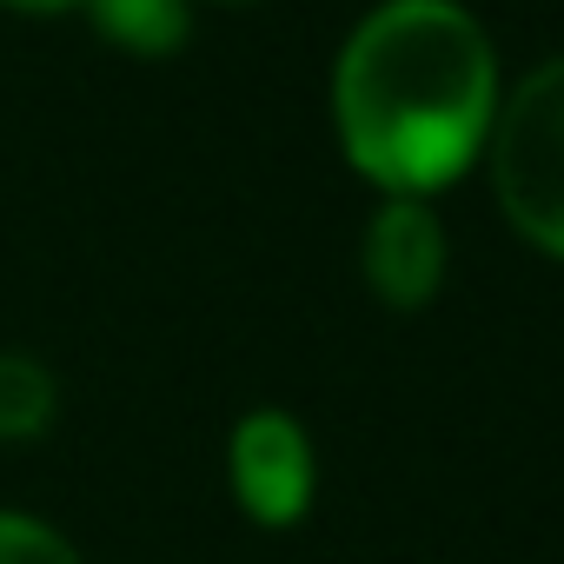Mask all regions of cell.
Instances as JSON below:
<instances>
[{"label":"cell","mask_w":564,"mask_h":564,"mask_svg":"<svg viewBox=\"0 0 564 564\" xmlns=\"http://www.w3.org/2000/svg\"><path fill=\"white\" fill-rule=\"evenodd\" d=\"M333 100L346 153L399 199H419L478 153L498 61L458 0H386L346 41Z\"/></svg>","instance_id":"1"},{"label":"cell","mask_w":564,"mask_h":564,"mask_svg":"<svg viewBox=\"0 0 564 564\" xmlns=\"http://www.w3.org/2000/svg\"><path fill=\"white\" fill-rule=\"evenodd\" d=\"M491 180L524 239L564 252V61L538 67L491 133Z\"/></svg>","instance_id":"2"},{"label":"cell","mask_w":564,"mask_h":564,"mask_svg":"<svg viewBox=\"0 0 564 564\" xmlns=\"http://www.w3.org/2000/svg\"><path fill=\"white\" fill-rule=\"evenodd\" d=\"M226 471H232L239 511L252 524H265V531L306 518V505H313V438L286 412L239 419V432L226 445Z\"/></svg>","instance_id":"3"},{"label":"cell","mask_w":564,"mask_h":564,"mask_svg":"<svg viewBox=\"0 0 564 564\" xmlns=\"http://www.w3.org/2000/svg\"><path fill=\"white\" fill-rule=\"evenodd\" d=\"M445 279V226L425 199H386L366 226V286L386 306H425Z\"/></svg>","instance_id":"4"},{"label":"cell","mask_w":564,"mask_h":564,"mask_svg":"<svg viewBox=\"0 0 564 564\" xmlns=\"http://www.w3.org/2000/svg\"><path fill=\"white\" fill-rule=\"evenodd\" d=\"M100 34L133 54H173L186 41V0H87Z\"/></svg>","instance_id":"5"},{"label":"cell","mask_w":564,"mask_h":564,"mask_svg":"<svg viewBox=\"0 0 564 564\" xmlns=\"http://www.w3.org/2000/svg\"><path fill=\"white\" fill-rule=\"evenodd\" d=\"M61 392L54 372L28 352H0V438H41Z\"/></svg>","instance_id":"6"},{"label":"cell","mask_w":564,"mask_h":564,"mask_svg":"<svg viewBox=\"0 0 564 564\" xmlns=\"http://www.w3.org/2000/svg\"><path fill=\"white\" fill-rule=\"evenodd\" d=\"M0 564H80L74 544L61 531H47L41 518L21 511H0Z\"/></svg>","instance_id":"7"},{"label":"cell","mask_w":564,"mask_h":564,"mask_svg":"<svg viewBox=\"0 0 564 564\" xmlns=\"http://www.w3.org/2000/svg\"><path fill=\"white\" fill-rule=\"evenodd\" d=\"M21 8H61V0H21Z\"/></svg>","instance_id":"8"}]
</instances>
